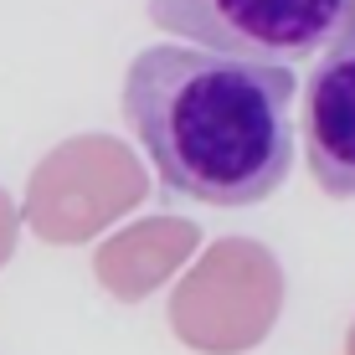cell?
<instances>
[{
  "instance_id": "3",
  "label": "cell",
  "mask_w": 355,
  "mask_h": 355,
  "mask_svg": "<svg viewBox=\"0 0 355 355\" xmlns=\"http://www.w3.org/2000/svg\"><path fill=\"white\" fill-rule=\"evenodd\" d=\"M309 165L324 196L355 201V21L320 52L309 78Z\"/></svg>"
},
{
  "instance_id": "1",
  "label": "cell",
  "mask_w": 355,
  "mask_h": 355,
  "mask_svg": "<svg viewBox=\"0 0 355 355\" xmlns=\"http://www.w3.org/2000/svg\"><path fill=\"white\" fill-rule=\"evenodd\" d=\"M293 67L165 42L129 62L124 119L165 191L242 211L293 170Z\"/></svg>"
},
{
  "instance_id": "2",
  "label": "cell",
  "mask_w": 355,
  "mask_h": 355,
  "mask_svg": "<svg viewBox=\"0 0 355 355\" xmlns=\"http://www.w3.org/2000/svg\"><path fill=\"white\" fill-rule=\"evenodd\" d=\"M150 21L186 46L288 67L350 26L355 0H150Z\"/></svg>"
}]
</instances>
